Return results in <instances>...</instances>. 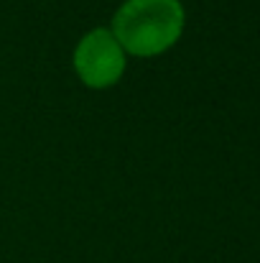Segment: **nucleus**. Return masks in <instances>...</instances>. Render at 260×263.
Wrapping results in <instances>:
<instances>
[{"instance_id":"obj_1","label":"nucleus","mask_w":260,"mask_h":263,"mask_svg":"<svg viewBox=\"0 0 260 263\" xmlns=\"http://www.w3.org/2000/svg\"><path fill=\"white\" fill-rule=\"evenodd\" d=\"M184 31L178 0H125L112 18V36L125 54L156 57L169 51Z\"/></svg>"},{"instance_id":"obj_2","label":"nucleus","mask_w":260,"mask_h":263,"mask_svg":"<svg viewBox=\"0 0 260 263\" xmlns=\"http://www.w3.org/2000/svg\"><path fill=\"white\" fill-rule=\"evenodd\" d=\"M74 69L87 87H112L125 72V51L110 31L97 28L77 44Z\"/></svg>"}]
</instances>
